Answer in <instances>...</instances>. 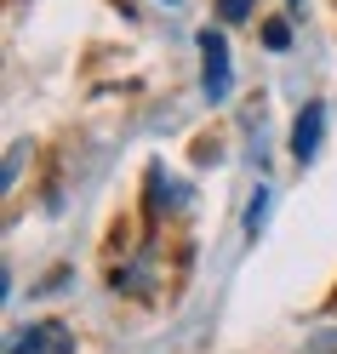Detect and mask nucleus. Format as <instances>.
<instances>
[{
    "instance_id": "4",
    "label": "nucleus",
    "mask_w": 337,
    "mask_h": 354,
    "mask_svg": "<svg viewBox=\"0 0 337 354\" xmlns=\"http://www.w3.org/2000/svg\"><path fill=\"white\" fill-rule=\"evenodd\" d=\"M263 217H268V189H257L252 212H246V229H252V240H257V229H263Z\"/></svg>"
},
{
    "instance_id": "1",
    "label": "nucleus",
    "mask_w": 337,
    "mask_h": 354,
    "mask_svg": "<svg viewBox=\"0 0 337 354\" xmlns=\"http://www.w3.org/2000/svg\"><path fill=\"white\" fill-rule=\"evenodd\" d=\"M12 354H75V331L57 326V320H40V326H24L12 337Z\"/></svg>"
},
{
    "instance_id": "5",
    "label": "nucleus",
    "mask_w": 337,
    "mask_h": 354,
    "mask_svg": "<svg viewBox=\"0 0 337 354\" xmlns=\"http://www.w3.org/2000/svg\"><path fill=\"white\" fill-rule=\"evenodd\" d=\"M303 354H337V326H326V331H314Z\"/></svg>"
},
{
    "instance_id": "2",
    "label": "nucleus",
    "mask_w": 337,
    "mask_h": 354,
    "mask_svg": "<svg viewBox=\"0 0 337 354\" xmlns=\"http://www.w3.org/2000/svg\"><path fill=\"white\" fill-rule=\"evenodd\" d=\"M200 57H206V69H200V86H206V97L223 103L229 97V46H223V35L206 29L200 35Z\"/></svg>"
},
{
    "instance_id": "6",
    "label": "nucleus",
    "mask_w": 337,
    "mask_h": 354,
    "mask_svg": "<svg viewBox=\"0 0 337 354\" xmlns=\"http://www.w3.org/2000/svg\"><path fill=\"white\" fill-rule=\"evenodd\" d=\"M217 12H223V17H229V24H240V17H246V12H252V0H217Z\"/></svg>"
},
{
    "instance_id": "3",
    "label": "nucleus",
    "mask_w": 337,
    "mask_h": 354,
    "mask_svg": "<svg viewBox=\"0 0 337 354\" xmlns=\"http://www.w3.org/2000/svg\"><path fill=\"white\" fill-rule=\"evenodd\" d=\"M320 138H326V109H320V103H309L303 115H298V126H291V160L309 166L314 154H320Z\"/></svg>"
}]
</instances>
